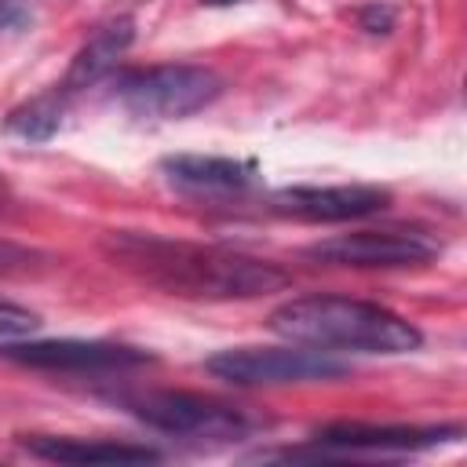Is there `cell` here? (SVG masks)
<instances>
[{"label": "cell", "instance_id": "cell-1", "mask_svg": "<svg viewBox=\"0 0 467 467\" xmlns=\"http://www.w3.org/2000/svg\"><path fill=\"white\" fill-rule=\"evenodd\" d=\"M102 252L131 277L182 299H255L288 285L277 263L150 230H109Z\"/></svg>", "mask_w": 467, "mask_h": 467}, {"label": "cell", "instance_id": "cell-2", "mask_svg": "<svg viewBox=\"0 0 467 467\" xmlns=\"http://www.w3.org/2000/svg\"><path fill=\"white\" fill-rule=\"evenodd\" d=\"M270 332L288 343L317 350H358V354H412L423 336L401 314L347 296H299L281 303L266 317Z\"/></svg>", "mask_w": 467, "mask_h": 467}, {"label": "cell", "instance_id": "cell-3", "mask_svg": "<svg viewBox=\"0 0 467 467\" xmlns=\"http://www.w3.org/2000/svg\"><path fill=\"white\" fill-rule=\"evenodd\" d=\"M204 368L215 379H226L234 387H281V383H317L336 379L347 372L343 361L332 358V350L317 347H234L219 350L204 361Z\"/></svg>", "mask_w": 467, "mask_h": 467}, {"label": "cell", "instance_id": "cell-4", "mask_svg": "<svg viewBox=\"0 0 467 467\" xmlns=\"http://www.w3.org/2000/svg\"><path fill=\"white\" fill-rule=\"evenodd\" d=\"M223 80L204 66H150L117 80V99L135 117H190L215 102Z\"/></svg>", "mask_w": 467, "mask_h": 467}, {"label": "cell", "instance_id": "cell-5", "mask_svg": "<svg viewBox=\"0 0 467 467\" xmlns=\"http://www.w3.org/2000/svg\"><path fill=\"white\" fill-rule=\"evenodd\" d=\"M441 252V244L427 230H354L336 234L325 241L306 244V259L328 263V266H350V270H398V266H423Z\"/></svg>", "mask_w": 467, "mask_h": 467}, {"label": "cell", "instance_id": "cell-6", "mask_svg": "<svg viewBox=\"0 0 467 467\" xmlns=\"http://www.w3.org/2000/svg\"><path fill=\"white\" fill-rule=\"evenodd\" d=\"M120 401L146 427L175 438H241L252 427L237 409L186 390H142L124 394Z\"/></svg>", "mask_w": 467, "mask_h": 467}, {"label": "cell", "instance_id": "cell-7", "mask_svg": "<svg viewBox=\"0 0 467 467\" xmlns=\"http://www.w3.org/2000/svg\"><path fill=\"white\" fill-rule=\"evenodd\" d=\"M0 358L29 368H51V372H109V368H135L150 361L146 350H135L124 343H99V339L4 343Z\"/></svg>", "mask_w": 467, "mask_h": 467}, {"label": "cell", "instance_id": "cell-8", "mask_svg": "<svg viewBox=\"0 0 467 467\" xmlns=\"http://www.w3.org/2000/svg\"><path fill=\"white\" fill-rule=\"evenodd\" d=\"M390 204V193L379 186H288L270 197L277 215L310 219V223H347L376 215Z\"/></svg>", "mask_w": 467, "mask_h": 467}, {"label": "cell", "instance_id": "cell-9", "mask_svg": "<svg viewBox=\"0 0 467 467\" xmlns=\"http://www.w3.org/2000/svg\"><path fill=\"white\" fill-rule=\"evenodd\" d=\"M164 179L175 190L197 193V197H215V193H241L255 182V164L237 161V157H204V153H175L161 161Z\"/></svg>", "mask_w": 467, "mask_h": 467}, {"label": "cell", "instance_id": "cell-10", "mask_svg": "<svg viewBox=\"0 0 467 467\" xmlns=\"http://www.w3.org/2000/svg\"><path fill=\"white\" fill-rule=\"evenodd\" d=\"M460 427H365V423H332L317 431V445L332 452H383V449H431L456 441Z\"/></svg>", "mask_w": 467, "mask_h": 467}, {"label": "cell", "instance_id": "cell-11", "mask_svg": "<svg viewBox=\"0 0 467 467\" xmlns=\"http://www.w3.org/2000/svg\"><path fill=\"white\" fill-rule=\"evenodd\" d=\"M18 445L51 463H153L161 460L157 449L124 445V441H88V438H58V434H22Z\"/></svg>", "mask_w": 467, "mask_h": 467}, {"label": "cell", "instance_id": "cell-12", "mask_svg": "<svg viewBox=\"0 0 467 467\" xmlns=\"http://www.w3.org/2000/svg\"><path fill=\"white\" fill-rule=\"evenodd\" d=\"M131 40H135V22H131L128 15H120V18L106 22V26H99V29L88 36V44L73 55L69 73H66V80H62V91H80V88L99 84V80L117 66V58L128 51Z\"/></svg>", "mask_w": 467, "mask_h": 467}, {"label": "cell", "instance_id": "cell-13", "mask_svg": "<svg viewBox=\"0 0 467 467\" xmlns=\"http://www.w3.org/2000/svg\"><path fill=\"white\" fill-rule=\"evenodd\" d=\"M62 124V95L58 91H47V95H36L22 106H15L4 120V131L15 135V139H26V142H47Z\"/></svg>", "mask_w": 467, "mask_h": 467}, {"label": "cell", "instance_id": "cell-14", "mask_svg": "<svg viewBox=\"0 0 467 467\" xmlns=\"http://www.w3.org/2000/svg\"><path fill=\"white\" fill-rule=\"evenodd\" d=\"M40 325V317L11 299H0V336H26Z\"/></svg>", "mask_w": 467, "mask_h": 467}, {"label": "cell", "instance_id": "cell-15", "mask_svg": "<svg viewBox=\"0 0 467 467\" xmlns=\"http://www.w3.org/2000/svg\"><path fill=\"white\" fill-rule=\"evenodd\" d=\"M29 4L26 0H0V33L4 29H18V26H26L29 22Z\"/></svg>", "mask_w": 467, "mask_h": 467}, {"label": "cell", "instance_id": "cell-16", "mask_svg": "<svg viewBox=\"0 0 467 467\" xmlns=\"http://www.w3.org/2000/svg\"><path fill=\"white\" fill-rule=\"evenodd\" d=\"M33 259V252L11 244V241H0V274H15V270H26Z\"/></svg>", "mask_w": 467, "mask_h": 467}, {"label": "cell", "instance_id": "cell-17", "mask_svg": "<svg viewBox=\"0 0 467 467\" xmlns=\"http://www.w3.org/2000/svg\"><path fill=\"white\" fill-rule=\"evenodd\" d=\"M390 22H394L390 7H368V11L361 15V26H365L368 33H387V29H390Z\"/></svg>", "mask_w": 467, "mask_h": 467}, {"label": "cell", "instance_id": "cell-18", "mask_svg": "<svg viewBox=\"0 0 467 467\" xmlns=\"http://www.w3.org/2000/svg\"><path fill=\"white\" fill-rule=\"evenodd\" d=\"M201 4H208V7H226V4H241V0H201Z\"/></svg>", "mask_w": 467, "mask_h": 467}, {"label": "cell", "instance_id": "cell-19", "mask_svg": "<svg viewBox=\"0 0 467 467\" xmlns=\"http://www.w3.org/2000/svg\"><path fill=\"white\" fill-rule=\"evenodd\" d=\"M4 193H7V186H4V179H0V201H4Z\"/></svg>", "mask_w": 467, "mask_h": 467}]
</instances>
